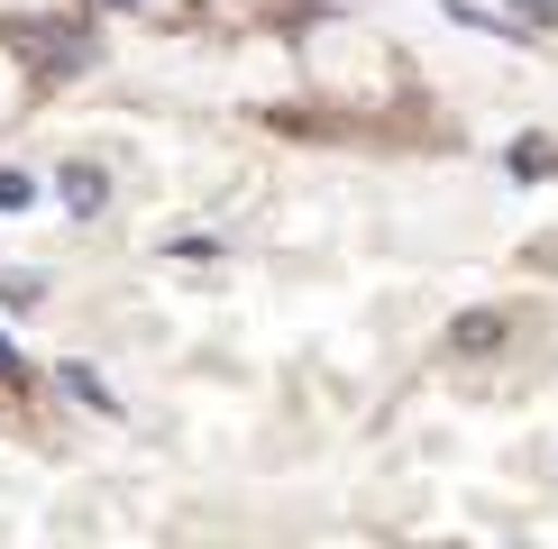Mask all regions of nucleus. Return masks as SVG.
Wrapping results in <instances>:
<instances>
[{"instance_id":"4","label":"nucleus","mask_w":558,"mask_h":549,"mask_svg":"<svg viewBox=\"0 0 558 549\" xmlns=\"http://www.w3.org/2000/svg\"><path fill=\"white\" fill-rule=\"evenodd\" d=\"M37 202V174L28 166H0V211H28Z\"/></svg>"},{"instance_id":"7","label":"nucleus","mask_w":558,"mask_h":549,"mask_svg":"<svg viewBox=\"0 0 558 549\" xmlns=\"http://www.w3.org/2000/svg\"><path fill=\"white\" fill-rule=\"evenodd\" d=\"M558 166V156H549V137H522V147H513V174L531 183V174H549Z\"/></svg>"},{"instance_id":"9","label":"nucleus","mask_w":558,"mask_h":549,"mask_svg":"<svg viewBox=\"0 0 558 549\" xmlns=\"http://www.w3.org/2000/svg\"><path fill=\"white\" fill-rule=\"evenodd\" d=\"M92 10H156V19H183V0H92Z\"/></svg>"},{"instance_id":"1","label":"nucleus","mask_w":558,"mask_h":549,"mask_svg":"<svg viewBox=\"0 0 558 549\" xmlns=\"http://www.w3.org/2000/svg\"><path fill=\"white\" fill-rule=\"evenodd\" d=\"M56 202H64L74 220H101V211H110V174L92 166V156H74V166H56Z\"/></svg>"},{"instance_id":"2","label":"nucleus","mask_w":558,"mask_h":549,"mask_svg":"<svg viewBox=\"0 0 558 549\" xmlns=\"http://www.w3.org/2000/svg\"><path fill=\"white\" fill-rule=\"evenodd\" d=\"M28 91H37L28 46H19V37H0V120H19V110H28Z\"/></svg>"},{"instance_id":"3","label":"nucleus","mask_w":558,"mask_h":549,"mask_svg":"<svg viewBox=\"0 0 558 549\" xmlns=\"http://www.w3.org/2000/svg\"><path fill=\"white\" fill-rule=\"evenodd\" d=\"M56 385H64V394H74L83 412H120V394L101 385V366H83V357H64V366H56Z\"/></svg>"},{"instance_id":"6","label":"nucleus","mask_w":558,"mask_h":549,"mask_svg":"<svg viewBox=\"0 0 558 549\" xmlns=\"http://www.w3.org/2000/svg\"><path fill=\"white\" fill-rule=\"evenodd\" d=\"M495 339H504L495 312H468V320H458V349H495Z\"/></svg>"},{"instance_id":"8","label":"nucleus","mask_w":558,"mask_h":549,"mask_svg":"<svg viewBox=\"0 0 558 549\" xmlns=\"http://www.w3.org/2000/svg\"><path fill=\"white\" fill-rule=\"evenodd\" d=\"M166 257H174V266H211L220 239H166Z\"/></svg>"},{"instance_id":"5","label":"nucleus","mask_w":558,"mask_h":549,"mask_svg":"<svg viewBox=\"0 0 558 549\" xmlns=\"http://www.w3.org/2000/svg\"><path fill=\"white\" fill-rule=\"evenodd\" d=\"M28 385V357H19V339H10V320H0V394H19Z\"/></svg>"},{"instance_id":"10","label":"nucleus","mask_w":558,"mask_h":549,"mask_svg":"<svg viewBox=\"0 0 558 549\" xmlns=\"http://www.w3.org/2000/svg\"><path fill=\"white\" fill-rule=\"evenodd\" d=\"M37 293H46L37 274H0V303H37Z\"/></svg>"}]
</instances>
